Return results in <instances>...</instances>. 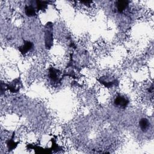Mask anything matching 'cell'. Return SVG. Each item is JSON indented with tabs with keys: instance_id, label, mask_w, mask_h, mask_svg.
<instances>
[{
	"instance_id": "cell-1",
	"label": "cell",
	"mask_w": 154,
	"mask_h": 154,
	"mask_svg": "<svg viewBox=\"0 0 154 154\" xmlns=\"http://www.w3.org/2000/svg\"><path fill=\"white\" fill-rule=\"evenodd\" d=\"M128 99L124 96H118L116 98L114 101V104L119 109H125L128 105Z\"/></svg>"
},
{
	"instance_id": "cell-2",
	"label": "cell",
	"mask_w": 154,
	"mask_h": 154,
	"mask_svg": "<svg viewBox=\"0 0 154 154\" xmlns=\"http://www.w3.org/2000/svg\"><path fill=\"white\" fill-rule=\"evenodd\" d=\"M33 48V43L30 42H26L24 45H22L21 47L19 48V51L21 53L25 54L29 52Z\"/></svg>"
},
{
	"instance_id": "cell-3",
	"label": "cell",
	"mask_w": 154,
	"mask_h": 154,
	"mask_svg": "<svg viewBox=\"0 0 154 154\" xmlns=\"http://www.w3.org/2000/svg\"><path fill=\"white\" fill-rule=\"evenodd\" d=\"M128 6V2L127 1H119L117 3V9L119 12H124Z\"/></svg>"
},
{
	"instance_id": "cell-4",
	"label": "cell",
	"mask_w": 154,
	"mask_h": 154,
	"mask_svg": "<svg viewBox=\"0 0 154 154\" xmlns=\"http://www.w3.org/2000/svg\"><path fill=\"white\" fill-rule=\"evenodd\" d=\"M139 125L143 131H146L150 127V122L147 119L143 118L139 122Z\"/></svg>"
},
{
	"instance_id": "cell-5",
	"label": "cell",
	"mask_w": 154,
	"mask_h": 154,
	"mask_svg": "<svg viewBox=\"0 0 154 154\" xmlns=\"http://www.w3.org/2000/svg\"><path fill=\"white\" fill-rule=\"evenodd\" d=\"M25 13L28 17H33L36 14L35 9L32 6H26L25 7Z\"/></svg>"
},
{
	"instance_id": "cell-6",
	"label": "cell",
	"mask_w": 154,
	"mask_h": 154,
	"mask_svg": "<svg viewBox=\"0 0 154 154\" xmlns=\"http://www.w3.org/2000/svg\"><path fill=\"white\" fill-rule=\"evenodd\" d=\"M57 70L55 69H53L52 70H50V78L53 80V81H57L58 80V75H57Z\"/></svg>"
},
{
	"instance_id": "cell-7",
	"label": "cell",
	"mask_w": 154,
	"mask_h": 154,
	"mask_svg": "<svg viewBox=\"0 0 154 154\" xmlns=\"http://www.w3.org/2000/svg\"><path fill=\"white\" fill-rule=\"evenodd\" d=\"M37 6L39 10H43L47 7V2L45 1H37Z\"/></svg>"
}]
</instances>
